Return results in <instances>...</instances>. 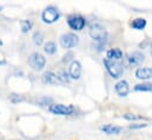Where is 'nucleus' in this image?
I'll list each match as a JSON object with an SVG mask.
<instances>
[{"instance_id":"1","label":"nucleus","mask_w":152,"mask_h":140,"mask_svg":"<svg viewBox=\"0 0 152 140\" xmlns=\"http://www.w3.org/2000/svg\"><path fill=\"white\" fill-rule=\"evenodd\" d=\"M88 33H90V36H91L94 41H97V42L99 44L97 50H98V51H102L103 47L105 46L106 38H107V32H106L105 27L102 26V25L98 24V23H93V24L90 26Z\"/></svg>"},{"instance_id":"2","label":"nucleus","mask_w":152,"mask_h":140,"mask_svg":"<svg viewBox=\"0 0 152 140\" xmlns=\"http://www.w3.org/2000/svg\"><path fill=\"white\" fill-rule=\"evenodd\" d=\"M104 65L106 67L107 72L110 73V75L114 78V79H118L123 75L124 73V66L121 64V61H113V60H110L107 58H105L104 60Z\"/></svg>"},{"instance_id":"3","label":"nucleus","mask_w":152,"mask_h":140,"mask_svg":"<svg viewBox=\"0 0 152 140\" xmlns=\"http://www.w3.org/2000/svg\"><path fill=\"white\" fill-rule=\"evenodd\" d=\"M59 17H60V13H59L58 8L54 6L46 7L41 14V19L45 24H53L59 19Z\"/></svg>"},{"instance_id":"4","label":"nucleus","mask_w":152,"mask_h":140,"mask_svg":"<svg viewBox=\"0 0 152 140\" xmlns=\"http://www.w3.org/2000/svg\"><path fill=\"white\" fill-rule=\"evenodd\" d=\"M48 111L52 114L57 115H71L75 113L76 108L72 105H61V104H52L48 107Z\"/></svg>"},{"instance_id":"5","label":"nucleus","mask_w":152,"mask_h":140,"mask_svg":"<svg viewBox=\"0 0 152 140\" xmlns=\"http://www.w3.org/2000/svg\"><path fill=\"white\" fill-rule=\"evenodd\" d=\"M28 64L34 71H41L46 65V59L39 52H34L28 57Z\"/></svg>"},{"instance_id":"6","label":"nucleus","mask_w":152,"mask_h":140,"mask_svg":"<svg viewBox=\"0 0 152 140\" xmlns=\"http://www.w3.org/2000/svg\"><path fill=\"white\" fill-rule=\"evenodd\" d=\"M67 24L73 31H81L86 25V20L80 14H71L67 18Z\"/></svg>"},{"instance_id":"7","label":"nucleus","mask_w":152,"mask_h":140,"mask_svg":"<svg viewBox=\"0 0 152 140\" xmlns=\"http://www.w3.org/2000/svg\"><path fill=\"white\" fill-rule=\"evenodd\" d=\"M79 44V38L75 33H65L60 36V45L63 48L70 50Z\"/></svg>"},{"instance_id":"8","label":"nucleus","mask_w":152,"mask_h":140,"mask_svg":"<svg viewBox=\"0 0 152 140\" xmlns=\"http://www.w3.org/2000/svg\"><path fill=\"white\" fill-rule=\"evenodd\" d=\"M144 59H145L144 54L142 52H138V51L132 52V53H130L127 55V61H129V65L131 67H137V66L142 65V63L144 61Z\"/></svg>"},{"instance_id":"9","label":"nucleus","mask_w":152,"mask_h":140,"mask_svg":"<svg viewBox=\"0 0 152 140\" xmlns=\"http://www.w3.org/2000/svg\"><path fill=\"white\" fill-rule=\"evenodd\" d=\"M69 75L70 78L75 79V80H78L81 75V65L78 60H73L69 67Z\"/></svg>"},{"instance_id":"10","label":"nucleus","mask_w":152,"mask_h":140,"mask_svg":"<svg viewBox=\"0 0 152 140\" xmlns=\"http://www.w3.org/2000/svg\"><path fill=\"white\" fill-rule=\"evenodd\" d=\"M114 91H115V93H117L119 97H126V96L129 94V92H130V86H129L127 81L120 80V81H118V82L115 84Z\"/></svg>"},{"instance_id":"11","label":"nucleus","mask_w":152,"mask_h":140,"mask_svg":"<svg viewBox=\"0 0 152 140\" xmlns=\"http://www.w3.org/2000/svg\"><path fill=\"white\" fill-rule=\"evenodd\" d=\"M136 78L140 80H148L152 78V69L150 67H140L136 71Z\"/></svg>"},{"instance_id":"12","label":"nucleus","mask_w":152,"mask_h":140,"mask_svg":"<svg viewBox=\"0 0 152 140\" xmlns=\"http://www.w3.org/2000/svg\"><path fill=\"white\" fill-rule=\"evenodd\" d=\"M106 58L113 61H121L123 60V52L120 48H111L106 53Z\"/></svg>"},{"instance_id":"13","label":"nucleus","mask_w":152,"mask_h":140,"mask_svg":"<svg viewBox=\"0 0 152 140\" xmlns=\"http://www.w3.org/2000/svg\"><path fill=\"white\" fill-rule=\"evenodd\" d=\"M42 80L46 82V84H51V85H56V84H60L58 78H57V74L48 71V72H45L44 75H42Z\"/></svg>"},{"instance_id":"14","label":"nucleus","mask_w":152,"mask_h":140,"mask_svg":"<svg viewBox=\"0 0 152 140\" xmlns=\"http://www.w3.org/2000/svg\"><path fill=\"white\" fill-rule=\"evenodd\" d=\"M100 130L106 133V134H119L121 132V127L119 126H113V125H105V126H102Z\"/></svg>"},{"instance_id":"15","label":"nucleus","mask_w":152,"mask_h":140,"mask_svg":"<svg viewBox=\"0 0 152 140\" xmlns=\"http://www.w3.org/2000/svg\"><path fill=\"white\" fill-rule=\"evenodd\" d=\"M131 26L133 30H137V31H143L145 27H146V20L144 18H137L134 19L132 23H131Z\"/></svg>"},{"instance_id":"16","label":"nucleus","mask_w":152,"mask_h":140,"mask_svg":"<svg viewBox=\"0 0 152 140\" xmlns=\"http://www.w3.org/2000/svg\"><path fill=\"white\" fill-rule=\"evenodd\" d=\"M44 51L46 54L48 55H53L56 52H57V45L54 41H47L44 46Z\"/></svg>"},{"instance_id":"17","label":"nucleus","mask_w":152,"mask_h":140,"mask_svg":"<svg viewBox=\"0 0 152 140\" xmlns=\"http://www.w3.org/2000/svg\"><path fill=\"white\" fill-rule=\"evenodd\" d=\"M134 91L139 92H152V82H142L134 86Z\"/></svg>"},{"instance_id":"18","label":"nucleus","mask_w":152,"mask_h":140,"mask_svg":"<svg viewBox=\"0 0 152 140\" xmlns=\"http://www.w3.org/2000/svg\"><path fill=\"white\" fill-rule=\"evenodd\" d=\"M57 78L60 84H69L71 80V78H70L69 73H66V71H59L57 73Z\"/></svg>"},{"instance_id":"19","label":"nucleus","mask_w":152,"mask_h":140,"mask_svg":"<svg viewBox=\"0 0 152 140\" xmlns=\"http://www.w3.org/2000/svg\"><path fill=\"white\" fill-rule=\"evenodd\" d=\"M32 39H33V42H34L37 46H40V45L44 42L45 36H44V33H42L41 31H37V32H34V34H33V36H32Z\"/></svg>"},{"instance_id":"20","label":"nucleus","mask_w":152,"mask_h":140,"mask_svg":"<svg viewBox=\"0 0 152 140\" xmlns=\"http://www.w3.org/2000/svg\"><path fill=\"white\" fill-rule=\"evenodd\" d=\"M32 26H33V24H32L31 20H21V31H23V33H27L28 31H31Z\"/></svg>"},{"instance_id":"21","label":"nucleus","mask_w":152,"mask_h":140,"mask_svg":"<svg viewBox=\"0 0 152 140\" xmlns=\"http://www.w3.org/2000/svg\"><path fill=\"white\" fill-rule=\"evenodd\" d=\"M124 119L133 121V120H142V119H143V117H142V115L133 114V113H125V114H124Z\"/></svg>"},{"instance_id":"22","label":"nucleus","mask_w":152,"mask_h":140,"mask_svg":"<svg viewBox=\"0 0 152 140\" xmlns=\"http://www.w3.org/2000/svg\"><path fill=\"white\" fill-rule=\"evenodd\" d=\"M73 52H67L64 57H63V63H70V61H73Z\"/></svg>"},{"instance_id":"23","label":"nucleus","mask_w":152,"mask_h":140,"mask_svg":"<svg viewBox=\"0 0 152 140\" xmlns=\"http://www.w3.org/2000/svg\"><path fill=\"white\" fill-rule=\"evenodd\" d=\"M146 126H148V124H131L130 128L131 130H138V128H144Z\"/></svg>"},{"instance_id":"24","label":"nucleus","mask_w":152,"mask_h":140,"mask_svg":"<svg viewBox=\"0 0 152 140\" xmlns=\"http://www.w3.org/2000/svg\"><path fill=\"white\" fill-rule=\"evenodd\" d=\"M11 100H12L13 103H18V101H21V100H23V98L17 97V94H12V96H11Z\"/></svg>"},{"instance_id":"25","label":"nucleus","mask_w":152,"mask_h":140,"mask_svg":"<svg viewBox=\"0 0 152 140\" xmlns=\"http://www.w3.org/2000/svg\"><path fill=\"white\" fill-rule=\"evenodd\" d=\"M2 64H5V61H1V60H0V65H2Z\"/></svg>"},{"instance_id":"26","label":"nucleus","mask_w":152,"mask_h":140,"mask_svg":"<svg viewBox=\"0 0 152 140\" xmlns=\"http://www.w3.org/2000/svg\"><path fill=\"white\" fill-rule=\"evenodd\" d=\"M1 45H2V41H1V40H0V46H1Z\"/></svg>"},{"instance_id":"27","label":"nucleus","mask_w":152,"mask_h":140,"mask_svg":"<svg viewBox=\"0 0 152 140\" xmlns=\"http://www.w3.org/2000/svg\"><path fill=\"white\" fill-rule=\"evenodd\" d=\"M1 9H2V7H1V6H0V11H1Z\"/></svg>"},{"instance_id":"28","label":"nucleus","mask_w":152,"mask_h":140,"mask_svg":"<svg viewBox=\"0 0 152 140\" xmlns=\"http://www.w3.org/2000/svg\"><path fill=\"white\" fill-rule=\"evenodd\" d=\"M151 54H152V46H151Z\"/></svg>"}]
</instances>
